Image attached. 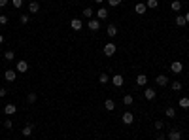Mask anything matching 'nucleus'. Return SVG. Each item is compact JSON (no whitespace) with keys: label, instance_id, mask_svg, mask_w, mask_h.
<instances>
[{"label":"nucleus","instance_id":"40","mask_svg":"<svg viewBox=\"0 0 189 140\" xmlns=\"http://www.w3.org/2000/svg\"><path fill=\"white\" fill-rule=\"evenodd\" d=\"M184 17H185V21H187V25H189V11L185 13V15H184Z\"/></svg>","mask_w":189,"mask_h":140},{"label":"nucleus","instance_id":"39","mask_svg":"<svg viewBox=\"0 0 189 140\" xmlns=\"http://www.w3.org/2000/svg\"><path fill=\"white\" fill-rule=\"evenodd\" d=\"M155 140H165V136H163V135H157V138H155Z\"/></svg>","mask_w":189,"mask_h":140},{"label":"nucleus","instance_id":"42","mask_svg":"<svg viewBox=\"0 0 189 140\" xmlns=\"http://www.w3.org/2000/svg\"><path fill=\"white\" fill-rule=\"evenodd\" d=\"M95 2H96V4H102V2H104V0H95Z\"/></svg>","mask_w":189,"mask_h":140},{"label":"nucleus","instance_id":"19","mask_svg":"<svg viewBox=\"0 0 189 140\" xmlns=\"http://www.w3.org/2000/svg\"><path fill=\"white\" fill-rule=\"evenodd\" d=\"M165 116H166V117H170V119H172V117H176V110H174L172 106H169V108L165 110Z\"/></svg>","mask_w":189,"mask_h":140},{"label":"nucleus","instance_id":"36","mask_svg":"<svg viewBox=\"0 0 189 140\" xmlns=\"http://www.w3.org/2000/svg\"><path fill=\"white\" fill-rule=\"evenodd\" d=\"M155 129H157V131L163 129V121H155Z\"/></svg>","mask_w":189,"mask_h":140},{"label":"nucleus","instance_id":"10","mask_svg":"<svg viewBox=\"0 0 189 140\" xmlns=\"http://www.w3.org/2000/svg\"><path fill=\"white\" fill-rule=\"evenodd\" d=\"M15 112H17L15 104H6V106H4V114H6V116H13Z\"/></svg>","mask_w":189,"mask_h":140},{"label":"nucleus","instance_id":"8","mask_svg":"<svg viewBox=\"0 0 189 140\" xmlns=\"http://www.w3.org/2000/svg\"><path fill=\"white\" fill-rule=\"evenodd\" d=\"M169 140H181V132L178 129H170L169 131Z\"/></svg>","mask_w":189,"mask_h":140},{"label":"nucleus","instance_id":"34","mask_svg":"<svg viewBox=\"0 0 189 140\" xmlns=\"http://www.w3.org/2000/svg\"><path fill=\"white\" fill-rule=\"evenodd\" d=\"M11 125H13L11 119H6V121H4V127H6V129H11Z\"/></svg>","mask_w":189,"mask_h":140},{"label":"nucleus","instance_id":"5","mask_svg":"<svg viewBox=\"0 0 189 140\" xmlns=\"http://www.w3.org/2000/svg\"><path fill=\"white\" fill-rule=\"evenodd\" d=\"M17 70H19V74L29 72V62L27 61H17Z\"/></svg>","mask_w":189,"mask_h":140},{"label":"nucleus","instance_id":"14","mask_svg":"<svg viewBox=\"0 0 189 140\" xmlns=\"http://www.w3.org/2000/svg\"><path fill=\"white\" fill-rule=\"evenodd\" d=\"M144 97H146V99H148V100H153V99H155V89L148 87V89L144 91Z\"/></svg>","mask_w":189,"mask_h":140},{"label":"nucleus","instance_id":"20","mask_svg":"<svg viewBox=\"0 0 189 140\" xmlns=\"http://www.w3.org/2000/svg\"><path fill=\"white\" fill-rule=\"evenodd\" d=\"M104 108H106L108 112H112V110L115 108V102H114V100H110V99H108V100H104Z\"/></svg>","mask_w":189,"mask_h":140},{"label":"nucleus","instance_id":"6","mask_svg":"<svg viewBox=\"0 0 189 140\" xmlns=\"http://www.w3.org/2000/svg\"><path fill=\"white\" fill-rule=\"evenodd\" d=\"M134 11L138 13V15H144V13L148 11V6H146V4H142V2H136V6H134Z\"/></svg>","mask_w":189,"mask_h":140},{"label":"nucleus","instance_id":"28","mask_svg":"<svg viewBox=\"0 0 189 140\" xmlns=\"http://www.w3.org/2000/svg\"><path fill=\"white\" fill-rule=\"evenodd\" d=\"M83 15H85L87 19H93V8H85L83 10Z\"/></svg>","mask_w":189,"mask_h":140},{"label":"nucleus","instance_id":"33","mask_svg":"<svg viewBox=\"0 0 189 140\" xmlns=\"http://www.w3.org/2000/svg\"><path fill=\"white\" fill-rule=\"evenodd\" d=\"M11 4L15 6V8H21V6H23V0H11Z\"/></svg>","mask_w":189,"mask_h":140},{"label":"nucleus","instance_id":"23","mask_svg":"<svg viewBox=\"0 0 189 140\" xmlns=\"http://www.w3.org/2000/svg\"><path fill=\"white\" fill-rule=\"evenodd\" d=\"M176 25H178V27H185V25H187L185 17H184V15H178V17H176Z\"/></svg>","mask_w":189,"mask_h":140},{"label":"nucleus","instance_id":"17","mask_svg":"<svg viewBox=\"0 0 189 140\" xmlns=\"http://www.w3.org/2000/svg\"><path fill=\"white\" fill-rule=\"evenodd\" d=\"M106 32H108V36H110V38H114L115 34H117V27H115V25H108Z\"/></svg>","mask_w":189,"mask_h":140},{"label":"nucleus","instance_id":"27","mask_svg":"<svg viewBox=\"0 0 189 140\" xmlns=\"http://www.w3.org/2000/svg\"><path fill=\"white\" fill-rule=\"evenodd\" d=\"M36 99H38L36 93H29V97H27V102H29V104H34V102H36Z\"/></svg>","mask_w":189,"mask_h":140},{"label":"nucleus","instance_id":"35","mask_svg":"<svg viewBox=\"0 0 189 140\" xmlns=\"http://www.w3.org/2000/svg\"><path fill=\"white\" fill-rule=\"evenodd\" d=\"M21 23H23V25L29 23V15H21Z\"/></svg>","mask_w":189,"mask_h":140},{"label":"nucleus","instance_id":"32","mask_svg":"<svg viewBox=\"0 0 189 140\" xmlns=\"http://www.w3.org/2000/svg\"><path fill=\"white\" fill-rule=\"evenodd\" d=\"M108 4L112 6V8H115V6H119V4H121V0H108Z\"/></svg>","mask_w":189,"mask_h":140},{"label":"nucleus","instance_id":"38","mask_svg":"<svg viewBox=\"0 0 189 140\" xmlns=\"http://www.w3.org/2000/svg\"><path fill=\"white\" fill-rule=\"evenodd\" d=\"M6 93H8V91H6V87H0V97H6Z\"/></svg>","mask_w":189,"mask_h":140},{"label":"nucleus","instance_id":"30","mask_svg":"<svg viewBox=\"0 0 189 140\" xmlns=\"http://www.w3.org/2000/svg\"><path fill=\"white\" fill-rule=\"evenodd\" d=\"M170 85H172V89H174V91H180V89H181V83H180V81H172Z\"/></svg>","mask_w":189,"mask_h":140},{"label":"nucleus","instance_id":"24","mask_svg":"<svg viewBox=\"0 0 189 140\" xmlns=\"http://www.w3.org/2000/svg\"><path fill=\"white\" fill-rule=\"evenodd\" d=\"M146 6H148V10H153V8H157V6H159V0H148Z\"/></svg>","mask_w":189,"mask_h":140},{"label":"nucleus","instance_id":"3","mask_svg":"<svg viewBox=\"0 0 189 140\" xmlns=\"http://www.w3.org/2000/svg\"><path fill=\"white\" fill-rule=\"evenodd\" d=\"M155 83H157L159 87H166V85H169V78H166L165 74H161V76H157V78H155Z\"/></svg>","mask_w":189,"mask_h":140},{"label":"nucleus","instance_id":"7","mask_svg":"<svg viewBox=\"0 0 189 140\" xmlns=\"http://www.w3.org/2000/svg\"><path fill=\"white\" fill-rule=\"evenodd\" d=\"M170 70H172V72H174V74H180V72H181V70H184V65H181V62H180V61H174V62H172V65H170Z\"/></svg>","mask_w":189,"mask_h":140},{"label":"nucleus","instance_id":"11","mask_svg":"<svg viewBox=\"0 0 189 140\" xmlns=\"http://www.w3.org/2000/svg\"><path fill=\"white\" fill-rule=\"evenodd\" d=\"M70 27H72V30H81L83 23H81L80 19H72V21H70Z\"/></svg>","mask_w":189,"mask_h":140},{"label":"nucleus","instance_id":"44","mask_svg":"<svg viewBox=\"0 0 189 140\" xmlns=\"http://www.w3.org/2000/svg\"><path fill=\"white\" fill-rule=\"evenodd\" d=\"M187 42H189V38H187Z\"/></svg>","mask_w":189,"mask_h":140},{"label":"nucleus","instance_id":"21","mask_svg":"<svg viewBox=\"0 0 189 140\" xmlns=\"http://www.w3.org/2000/svg\"><path fill=\"white\" fill-rule=\"evenodd\" d=\"M178 104H180V108L187 110V108H189V99H185V97H184V99H180V100H178Z\"/></svg>","mask_w":189,"mask_h":140},{"label":"nucleus","instance_id":"9","mask_svg":"<svg viewBox=\"0 0 189 140\" xmlns=\"http://www.w3.org/2000/svg\"><path fill=\"white\" fill-rule=\"evenodd\" d=\"M15 76H17V72H15V70H4V78H6V81H13V80H15Z\"/></svg>","mask_w":189,"mask_h":140},{"label":"nucleus","instance_id":"13","mask_svg":"<svg viewBox=\"0 0 189 140\" xmlns=\"http://www.w3.org/2000/svg\"><path fill=\"white\" fill-rule=\"evenodd\" d=\"M32 131H34L32 123H27L25 127H23V131H21V132H23V136H30V135H32Z\"/></svg>","mask_w":189,"mask_h":140},{"label":"nucleus","instance_id":"22","mask_svg":"<svg viewBox=\"0 0 189 140\" xmlns=\"http://www.w3.org/2000/svg\"><path fill=\"white\" fill-rule=\"evenodd\" d=\"M132 102H134V99H132V95H125V97H123V104H125V106H131Z\"/></svg>","mask_w":189,"mask_h":140},{"label":"nucleus","instance_id":"18","mask_svg":"<svg viewBox=\"0 0 189 140\" xmlns=\"http://www.w3.org/2000/svg\"><path fill=\"white\" fill-rule=\"evenodd\" d=\"M136 83H138V85H146V83H148V76H146V74H138Z\"/></svg>","mask_w":189,"mask_h":140},{"label":"nucleus","instance_id":"16","mask_svg":"<svg viewBox=\"0 0 189 140\" xmlns=\"http://www.w3.org/2000/svg\"><path fill=\"white\" fill-rule=\"evenodd\" d=\"M96 17H99V19H106L108 17V10L106 8H99V10H96Z\"/></svg>","mask_w":189,"mask_h":140},{"label":"nucleus","instance_id":"2","mask_svg":"<svg viewBox=\"0 0 189 140\" xmlns=\"http://www.w3.org/2000/svg\"><path fill=\"white\" fill-rule=\"evenodd\" d=\"M87 27H89V30L96 32V30L100 29V21H99V19H89V21H87Z\"/></svg>","mask_w":189,"mask_h":140},{"label":"nucleus","instance_id":"37","mask_svg":"<svg viewBox=\"0 0 189 140\" xmlns=\"http://www.w3.org/2000/svg\"><path fill=\"white\" fill-rule=\"evenodd\" d=\"M8 2H10V0H0V8H6V6H8Z\"/></svg>","mask_w":189,"mask_h":140},{"label":"nucleus","instance_id":"26","mask_svg":"<svg viewBox=\"0 0 189 140\" xmlns=\"http://www.w3.org/2000/svg\"><path fill=\"white\" fill-rule=\"evenodd\" d=\"M99 81H100V83H110V76L102 72V74L99 76Z\"/></svg>","mask_w":189,"mask_h":140},{"label":"nucleus","instance_id":"41","mask_svg":"<svg viewBox=\"0 0 189 140\" xmlns=\"http://www.w3.org/2000/svg\"><path fill=\"white\" fill-rule=\"evenodd\" d=\"M2 42H4V36H2V34H0V46H2Z\"/></svg>","mask_w":189,"mask_h":140},{"label":"nucleus","instance_id":"12","mask_svg":"<svg viewBox=\"0 0 189 140\" xmlns=\"http://www.w3.org/2000/svg\"><path fill=\"white\" fill-rule=\"evenodd\" d=\"M112 83H114L115 87H121V85H123V76H121V74H115L114 78H112Z\"/></svg>","mask_w":189,"mask_h":140},{"label":"nucleus","instance_id":"31","mask_svg":"<svg viewBox=\"0 0 189 140\" xmlns=\"http://www.w3.org/2000/svg\"><path fill=\"white\" fill-rule=\"evenodd\" d=\"M0 25H8V17L4 13H0Z\"/></svg>","mask_w":189,"mask_h":140},{"label":"nucleus","instance_id":"1","mask_svg":"<svg viewBox=\"0 0 189 140\" xmlns=\"http://www.w3.org/2000/svg\"><path fill=\"white\" fill-rule=\"evenodd\" d=\"M115 49H117V47H115V44H112V42H108V44L104 46V55H106V57H112V55L115 53Z\"/></svg>","mask_w":189,"mask_h":140},{"label":"nucleus","instance_id":"29","mask_svg":"<svg viewBox=\"0 0 189 140\" xmlns=\"http://www.w3.org/2000/svg\"><path fill=\"white\" fill-rule=\"evenodd\" d=\"M4 59L6 61H13V59H15V53H13V51H6L4 53Z\"/></svg>","mask_w":189,"mask_h":140},{"label":"nucleus","instance_id":"15","mask_svg":"<svg viewBox=\"0 0 189 140\" xmlns=\"http://www.w3.org/2000/svg\"><path fill=\"white\" fill-rule=\"evenodd\" d=\"M29 11H30V13H38V11H40V4L36 2V0L29 4Z\"/></svg>","mask_w":189,"mask_h":140},{"label":"nucleus","instance_id":"4","mask_svg":"<svg viewBox=\"0 0 189 140\" xmlns=\"http://www.w3.org/2000/svg\"><path fill=\"white\" fill-rule=\"evenodd\" d=\"M121 121H123L125 125H131L132 121H134V114H131V112H125V114L121 116Z\"/></svg>","mask_w":189,"mask_h":140},{"label":"nucleus","instance_id":"43","mask_svg":"<svg viewBox=\"0 0 189 140\" xmlns=\"http://www.w3.org/2000/svg\"><path fill=\"white\" fill-rule=\"evenodd\" d=\"M134 2H142V0H134Z\"/></svg>","mask_w":189,"mask_h":140},{"label":"nucleus","instance_id":"25","mask_svg":"<svg viewBox=\"0 0 189 140\" xmlns=\"http://www.w3.org/2000/svg\"><path fill=\"white\" fill-rule=\"evenodd\" d=\"M170 8H172V11H180V10H181V2H180V0H174Z\"/></svg>","mask_w":189,"mask_h":140}]
</instances>
